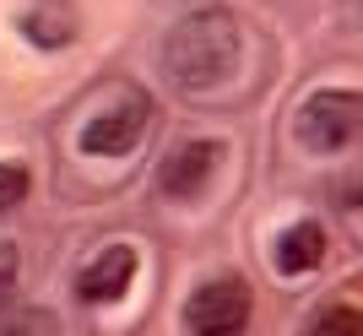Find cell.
<instances>
[{"instance_id": "cell-1", "label": "cell", "mask_w": 363, "mask_h": 336, "mask_svg": "<svg viewBox=\"0 0 363 336\" xmlns=\"http://www.w3.org/2000/svg\"><path fill=\"white\" fill-rule=\"evenodd\" d=\"M244 33L233 22V11L223 6H201V11L179 16L163 38V77L179 92H212L239 71Z\"/></svg>"}, {"instance_id": "cell-2", "label": "cell", "mask_w": 363, "mask_h": 336, "mask_svg": "<svg viewBox=\"0 0 363 336\" xmlns=\"http://www.w3.org/2000/svg\"><path fill=\"white\" fill-rule=\"evenodd\" d=\"M293 130L309 152H347L363 130V98L352 87H320L303 98Z\"/></svg>"}, {"instance_id": "cell-3", "label": "cell", "mask_w": 363, "mask_h": 336, "mask_svg": "<svg viewBox=\"0 0 363 336\" xmlns=\"http://www.w3.org/2000/svg\"><path fill=\"white\" fill-rule=\"evenodd\" d=\"M147 125H152V98L136 92V87H120V98H108V103L82 125L76 147L87 157H125V152L141 147Z\"/></svg>"}, {"instance_id": "cell-4", "label": "cell", "mask_w": 363, "mask_h": 336, "mask_svg": "<svg viewBox=\"0 0 363 336\" xmlns=\"http://www.w3.org/2000/svg\"><path fill=\"white\" fill-rule=\"evenodd\" d=\"M255 315V293L244 276H212L184 298V336H239Z\"/></svg>"}, {"instance_id": "cell-5", "label": "cell", "mask_w": 363, "mask_h": 336, "mask_svg": "<svg viewBox=\"0 0 363 336\" xmlns=\"http://www.w3.org/2000/svg\"><path fill=\"white\" fill-rule=\"evenodd\" d=\"M217 163H223V147L190 136V141H179V147L163 157V168H157V190H163L168 201H196L201 190L212 184Z\"/></svg>"}, {"instance_id": "cell-6", "label": "cell", "mask_w": 363, "mask_h": 336, "mask_svg": "<svg viewBox=\"0 0 363 336\" xmlns=\"http://www.w3.org/2000/svg\"><path fill=\"white\" fill-rule=\"evenodd\" d=\"M136 266H141V255L130 245L98 250V255L76 271V298H82V304H120L125 293H130V282H136Z\"/></svg>"}, {"instance_id": "cell-7", "label": "cell", "mask_w": 363, "mask_h": 336, "mask_svg": "<svg viewBox=\"0 0 363 336\" xmlns=\"http://www.w3.org/2000/svg\"><path fill=\"white\" fill-rule=\"evenodd\" d=\"M22 38L28 44H38V49H65L82 33V16H76V6L71 0H38V6H28L22 11Z\"/></svg>"}, {"instance_id": "cell-8", "label": "cell", "mask_w": 363, "mask_h": 336, "mask_svg": "<svg viewBox=\"0 0 363 336\" xmlns=\"http://www.w3.org/2000/svg\"><path fill=\"white\" fill-rule=\"evenodd\" d=\"M325 260V228L320 223H293L288 233H277V271L303 276Z\"/></svg>"}, {"instance_id": "cell-9", "label": "cell", "mask_w": 363, "mask_h": 336, "mask_svg": "<svg viewBox=\"0 0 363 336\" xmlns=\"http://www.w3.org/2000/svg\"><path fill=\"white\" fill-rule=\"evenodd\" d=\"M298 336H363V315L347 298H336V304H320L315 315L298 325Z\"/></svg>"}, {"instance_id": "cell-10", "label": "cell", "mask_w": 363, "mask_h": 336, "mask_svg": "<svg viewBox=\"0 0 363 336\" xmlns=\"http://www.w3.org/2000/svg\"><path fill=\"white\" fill-rule=\"evenodd\" d=\"M0 336H65V331H60L55 309H16L11 320L0 325Z\"/></svg>"}, {"instance_id": "cell-11", "label": "cell", "mask_w": 363, "mask_h": 336, "mask_svg": "<svg viewBox=\"0 0 363 336\" xmlns=\"http://www.w3.org/2000/svg\"><path fill=\"white\" fill-rule=\"evenodd\" d=\"M33 190V174L22 163H0V212H16Z\"/></svg>"}, {"instance_id": "cell-12", "label": "cell", "mask_w": 363, "mask_h": 336, "mask_svg": "<svg viewBox=\"0 0 363 336\" xmlns=\"http://www.w3.org/2000/svg\"><path fill=\"white\" fill-rule=\"evenodd\" d=\"M16 282H22V255L16 245H0V309L16 298Z\"/></svg>"}]
</instances>
